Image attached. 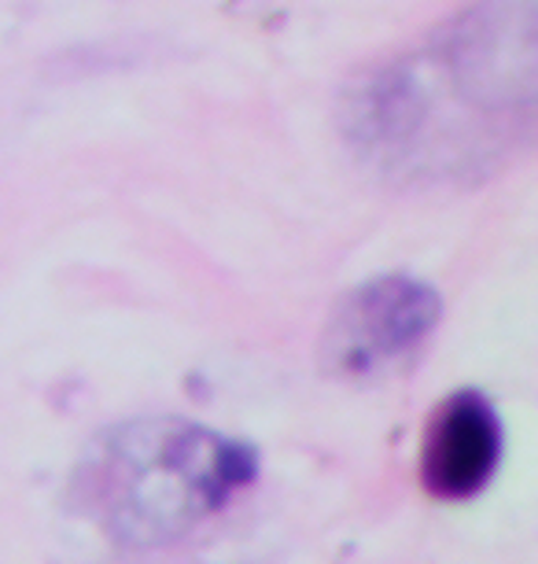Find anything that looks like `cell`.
Listing matches in <instances>:
<instances>
[{"mask_svg": "<svg viewBox=\"0 0 538 564\" xmlns=\"http://www.w3.org/2000/svg\"><path fill=\"white\" fill-rule=\"evenodd\" d=\"M251 473V451L204 424L130 421L81 457L70 506L114 546H166L218 513Z\"/></svg>", "mask_w": 538, "mask_h": 564, "instance_id": "1", "label": "cell"}, {"mask_svg": "<svg viewBox=\"0 0 538 564\" xmlns=\"http://www.w3.org/2000/svg\"><path fill=\"white\" fill-rule=\"evenodd\" d=\"M439 67L480 111L527 108L535 100V0H480L453 26Z\"/></svg>", "mask_w": 538, "mask_h": 564, "instance_id": "2", "label": "cell"}, {"mask_svg": "<svg viewBox=\"0 0 538 564\" xmlns=\"http://www.w3.org/2000/svg\"><path fill=\"white\" fill-rule=\"evenodd\" d=\"M439 317V300L409 276H380L358 289L325 333V361L332 372H362L392 366L414 350Z\"/></svg>", "mask_w": 538, "mask_h": 564, "instance_id": "3", "label": "cell"}, {"mask_svg": "<svg viewBox=\"0 0 538 564\" xmlns=\"http://www.w3.org/2000/svg\"><path fill=\"white\" fill-rule=\"evenodd\" d=\"M502 457V429L494 410L472 391L447 399L431 417L425 451H420V476L425 487L439 498H472L487 487Z\"/></svg>", "mask_w": 538, "mask_h": 564, "instance_id": "4", "label": "cell"}]
</instances>
